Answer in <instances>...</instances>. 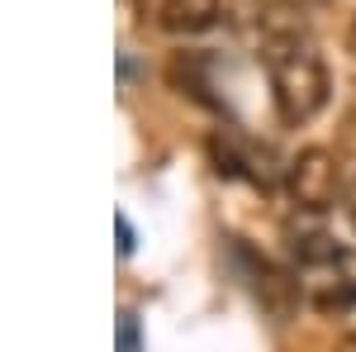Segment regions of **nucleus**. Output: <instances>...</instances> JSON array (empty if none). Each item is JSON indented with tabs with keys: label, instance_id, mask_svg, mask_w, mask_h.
I'll list each match as a JSON object with an SVG mask.
<instances>
[{
	"label": "nucleus",
	"instance_id": "1",
	"mask_svg": "<svg viewBox=\"0 0 356 352\" xmlns=\"http://www.w3.org/2000/svg\"><path fill=\"white\" fill-rule=\"evenodd\" d=\"M261 67L271 82L275 114L285 124H309L328 105V62L318 53V43L309 38V29L290 20V10H271L261 20Z\"/></svg>",
	"mask_w": 356,
	"mask_h": 352
},
{
	"label": "nucleus",
	"instance_id": "6",
	"mask_svg": "<svg viewBox=\"0 0 356 352\" xmlns=\"http://www.w3.org/2000/svg\"><path fill=\"white\" fill-rule=\"evenodd\" d=\"M342 148H347V153H356V114L347 119V129H342Z\"/></svg>",
	"mask_w": 356,
	"mask_h": 352
},
{
	"label": "nucleus",
	"instance_id": "3",
	"mask_svg": "<svg viewBox=\"0 0 356 352\" xmlns=\"http://www.w3.org/2000/svg\"><path fill=\"white\" fill-rule=\"evenodd\" d=\"M138 24L152 33H171V38H191L219 24L223 0H134Z\"/></svg>",
	"mask_w": 356,
	"mask_h": 352
},
{
	"label": "nucleus",
	"instance_id": "2",
	"mask_svg": "<svg viewBox=\"0 0 356 352\" xmlns=\"http://www.w3.org/2000/svg\"><path fill=\"white\" fill-rule=\"evenodd\" d=\"M285 186H290L300 210H314V215L332 210L337 195H342V162H337V153H328V148L300 153L295 162L285 167Z\"/></svg>",
	"mask_w": 356,
	"mask_h": 352
},
{
	"label": "nucleus",
	"instance_id": "5",
	"mask_svg": "<svg viewBox=\"0 0 356 352\" xmlns=\"http://www.w3.org/2000/svg\"><path fill=\"white\" fill-rule=\"evenodd\" d=\"M114 229H119V252L129 257V252H134V229H129V219L119 215V219H114Z\"/></svg>",
	"mask_w": 356,
	"mask_h": 352
},
{
	"label": "nucleus",
	"instance_id": "7",
	"mask_svg": "<svg viewBox=\"0 0 356 352\" xmlns=\"http://www.w3.org/2000/svg\"><path fill=\"white\" fill-rule=\"evenodd\" d=\"M347 48H352V57H356V20H352V29H347Z\"/></svg>",
	"mask_w": 356,
	"mask_h": 352
},
{
	"label": "nucleus",
	"instance_id": "4",
	"mask_svg": "<svg viewBox=\"0 0 356 352\" xmlns=\"http://www.w3.org/2000/svg\"><path fill=\"white\" fill-rule=\"evenodd\" d=\"M119 352H138V319L119 314Z\"/></svg>",
	"mask_w": 356,
	"mask_h": 352
}]
</instances>
